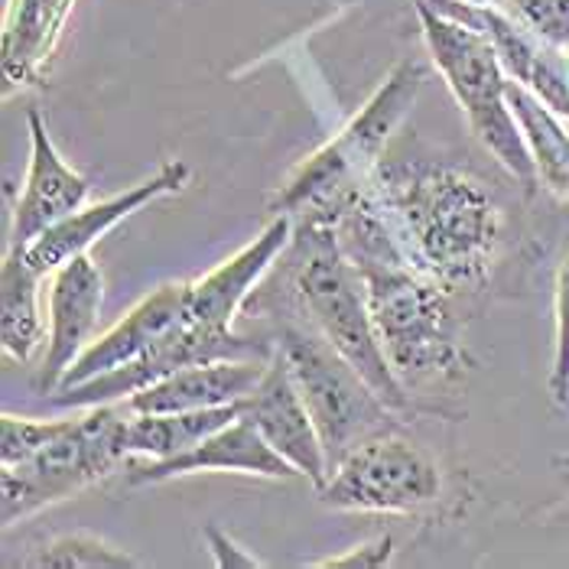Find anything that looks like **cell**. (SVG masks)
Instances as JSON below:
<instances>
[{
    "instance_id": "cell-10",
    "label": "cell",
    "mask_w": 569,
    "mask_h": 569,
    "mask_svg": "<svg viewBox=\"0 0 569 569\" xmlns=\"http://www.w3.org/2000/svg\"><path fill=\"white\" fill-rule=\"evenodd\" d=\"M101 270L86 254L56 267L52 290H49V346L37 391L56 395L69 375V368L79 361V355L91 346V332L98 326L101 312Z\"/></svg>"
},
{
    "instance_id": "cell-27",
    "label": "cell",
    "mask_w": 569,
    "mask_h": 569,
    "mask_svg": "<svg viewBox=\"0 0 569 569\" xmlns=\"http://www.w3.org/2000/svg\"><path fill=\"white\" fill-rule=\"evenodd\" d=\"M560 466H563V469H567V472H563V476H567V479H569V456H567V459H560Z\"/></svg>"
},
{
    "instance_id": "cell-5",
    "label": "cell",
    "mask_w": 569,
    "mask_h": 569,
    "mask_svg": "<svg viewBox=\"0 0 569 569\" xmlns=\"http://www.w3.org/2000/svg\"><path fill=\"white\" fill-rule=\"evenodd\" d=\"M413 7L420 13L423 40L430 46L439 76L446 79L459 108L466 111L472 133L527 192H533L540 186V176L525 131L511 111L508 101L511 79L505 76V62L498 56L495 40L472 23L439 13L427 0H413Z\"/></svg>"
},
{
    "instance_id": "cell-4",
    "label": "cell",
    "mask_w": 569,
    "mask_h": 569,
    "mask_svg": "<svg viewBox=\"0 0 569 569\" xmlns=\"http://www.w3.org/2000/svg\"><path fill=\"white\" fill-rule=\"evenodd\" d=\"M423 82V62L407 59L395 66V72L346 124V131L329 140L322 150H316L303 167H297L267 202V209L273 216H290L297 221L336 224L365 196L391 133L403 121Z\"/></svg>"
},
{
    "instance_id": "cell-2",
    "label": "cell",
    "mask_w": 569,
    "mask_h": 569,
    "mask_svg": "<svg viewBox=\"0 0 569 569\" xmlns=\"http://www.w3.org/2000/svg\"><path fill=\"white\" fill-rule=\"evenodd\" d=\"M336 228L365 280L381 349L403 388L459 381L466 375V351L459 346V322L446 290L400 254L388 224L365 196Z\"/></svg>"
},
{
    "instance_id": "cell-16",
    "label": "cell",
    "mask_w": 569,
    "mask_h": 569,
    "mask_svg": "<svg viewBox=\"0 0 569 569\" xmlns=\"http://www.w3.org/2000/svg\"><path fill=\"white\" fill-rule=\"evenodd\" d=\"M263 368L267 361H258V358L189 365L128 397V410L131 413H179V410L238 403L241 397H248L258 388Z\"/></svg>"
},
{
    "instance_id": "cell-8",
    "label": "cell",
    "mask_w": 569,
    "mask_h": 569,
    "mask_svg": "<svg viewBox=\"0 0 569 569\" xmlns=\"http://www.w3.org/2000/svg\"><path fill=\"white\" fill-rule=\"evenodd\" d=\"M437 462L391 430L371 433L339 459L329 482L319 488L322 508L410 515L439 498Z\"/></svg>"
},
{
    "instance_id": "cell-12",
    "label": "cell",
    "mask_w": 569,
    "mask_h": 569,
    "mask_svg": "<svg viewBox=\"0 0 569 569\" xmlns=\"http://www.w3.org/2000/svg\"><path fill=\"white\" fill-rule=\"evenodd\" d=\"M27 124H30V167L23 179V192L10 209L13 244H33L52 224L76 216L88 199V179L59 157L40 111H30Z\"/></svg>"
},
{
    "instance_id": "cell-24",
    "label": "cell",
    "mask_w": 569,
    "mask_h": 569,
    "mask_svg": "<svg viewBox=\"0 0 569 569\" xmlns=\"http://www.w3.org/2000/svg\"><path fill=\"white\" fill-rule=\"evenodd\" d=\"M527 30H533L547 46H569V0H508Z\"/></svg>"
},
{
    "instance_id": "cell-18",
    "label": "cell",
    "mask_w": 569,
    "mask_h": 569,
    "mask_svg": "<svg viewBox=\"0 0 569 569\" xmlns=\"http://www.w3.org/2000/svg\"><path fill=\"white\" fill-rule=\"evenodd\" d=\"M43 277L27 258V244H10L0 267V339L3 351L17 361H30L43 342V319L37 307Z\"/></svg>"
},
{
    "instance_id": "cell-1",
    "label": "cell",
    "mask_w": 569,
    "mask_h": 569,
    "mask_svg": "<svg viewBox=\"0 0 569 569\" xmlns=\"http://www.w3.org/2000/svg\"><path fill=\"white\" fill-rule=\"evenodd\" d=\"M365 199L400 254L449 290H479L501 241V212L482 182L427 157H385Z\"/></svg>"
},
{
    "instance_id": "cell-23",
    "label": "cell",
    "mask_w": 569,
    "mask_h": 569,
    "mask_svg": "<svg viewBox=\"0 0 569 569\" xmlns=\"http://www.w3.org/2000/svg\"><path fill=\"white\" fill-rule=\"evenodd\" d=\"M62 423L66 420H37V417L3 413L0 417V466H13L33 456L40 446H46L62 430Z\"/></svg>"
},
{
    "instance_id": "cell-25",
    "label": "cell",
    "mask_w": 569,
    "mask_h": 569,
    "mask_svg": "<svg viewBox=\"0 0 569 569\" xmlns=\"http://www.w3.org/2000/svg\"><path fill=\"white\" fill-rule=\"evenodd\" d=\"M391 550H395V540L378 537L375 543L355 547L349 557H332V560H322L319 567H381L391 560Z\"/></svg>"
},
{
    "instance_id": "cell-19",
    "label": "cell",
    "mask_w": 569,
    "mask_h": 569,
    "mask_svg": "<svg viewBox=\"0 0 569 569\" xmlns=\"http://www.w3.org/2000/svg\"><path fill=\"white\" fill-rule=\"evenodd\" d=\"M241 417V400L206 410H179V413H133L128 423V449L131 456L160 462L189 452L202 439L219 433L221 427Z\"/></svg>"
},
{
    "instance_id": "cell-6",
    "label": "cell",
    "mask_w": 569,
    "mask_h": 569,
    "mask_svg": "<svg viewBox=\"0 0 569 569\" xmlns=\"http://www.w3.org/2000/svg\"><path fill=\"white\" fill-rule=\"evenodd\" d=\"M128 423L131 420H124V410L98 403L88 407L86 417L66 420L62 430L23 462L0 466L3 527L66 501L121 469L131 459Z\"/></svg>"
},
{
    "instance_id": "cell-13",
    "label": "cell",
    "mask_w": 569,
    "mask_h": 569,
    "mask_svg": "<svg viewBox=\"0 0 569 569\" xmlns=\"http://www.w3.org/2000/svg\"><path fill=\"white\" fill-rule=\"evenodd\" d=\"M189 182V167L182 160H170L160 167V173L140 186H133L128 192L114 196V199H104L98 206H88V209H79L76 216H69L66 221L52 224L49 231H43L33 244H27V258L30 263L40 270V273H49L56 267H62L66 261L86 254L88 244L98 241L108 228H114L118 221H124L133 212H140L147 202L153 199H163V196H176L182 192Z\"/></svg>"
},
{
    "instance_id": "cell-17",
    "label": "cell",
    "mask_w": 569,
    "mask_h": 569,
    "mask_svg": "<svg viewBox=\"0 0 569 569\" xmlns=\"http://www.w3.org/2000/svg\"><path fill=\"white\" fill-rule=\"evenodd\" d=\"M76 0H10L3 13V79L7 91L40 86Z\"/></svg>"
},
{
    "instance_id": "cell-26",
    "label": "cell",
    "mask_w": 569,
    "mask_h": 569,
    "mask_svg": "<svg viewBox=\"0 0 569 569\" xmlns=\"http://www.w3.org/2000/svg\"><path fill=\"white\" fill-rule=\"evenodd\" d=\"M206 540H209V547H212V553H216V563L219 567H261V560L258 557H251V553H244L231 537H224L219 527H206Z\"/></svg>"
},
{
    "instance_id": "cell-20",
    "label": "cell",
    "mask_w": 569,
    "mask_h": 569,
    "mask_svg": "<svg viewBox=\"0 0 569 569\" xmlns=\"http://www.w3.org/2000/svg\"><path fill=\"white\" fill-rule=\"evenodd\" d=\"M508 101L533 153L540 182L569 202V124H563L550 104H543L530 88L515 79L508 82Z\"/></svg>"
},
{
    "instance_id": "cell-7",
    "label": "cell",
    "mask_w": 569,
    "mask_h": 569,
    "mask_svg": "<svg viewBox=\"0 0 569 569\" xmlns=\"http://www.w3.org/2000/svg\"><path fill=\"white\" fill-rule=\"evenodd\" d=\"M277 355L290 368L297 391L307 400L309 417L329 459V472L351 446L388 430L391 410L316 329L283 326L277 336Z\"/></svg>"
},
{
    "instance_id": "cell-22",
    "label": "cell",
    "mask_w": 569,
    "mask_h": 569,
    "mask_svg": "<svg viewBox=\"0 0 569 569\" xmlns=\"http://www.w3.org/2000/svg\"><path fill=\"white\" fill-rule=\"evenodd\" d=\"M553 322H557V336H553L550 397L560 407H569V254L560 263L553 283Z\"/></svg>"
},
{
    "instance_id": "cell-21",
    "label": "cell",
    "mask_w": 569,
    "mask_h": 569,
    "mask_svg": "<svg viewBox=\"0 0 569 569\" xmlns=\"http://www.w3.org/2000/svg\"><path fill=\"white\" fill-rule=\"evenodd\" d=\"M33 567L49 569H128L137 567V560L128 557L124 550L91 537V533H69L56 537L46 543L43 553L33 557Z\"/></svg>"
},
{
    "instance_id": "cell-11",
    "label": "cell",
    "mask_w": 569,
    "mask_h": 569,
    "mask_svg": "<svg viewBox=\"0 0 569 569\" xmlns=\"http://www.w3.org/2000/svg\"><path fill=\"white\" fill-rule=\"evenodd\" d=\"M131 485L170 482L179 476L196 472H241V476H263V479H297L300 472L258 433V427L244 417L221 427L219 433L202 439L189 452L160 459V462H133L124 469Z\"/></svg>"
},
{
    "instance_id": "cell-14",
    "label": "cell",
    "mask_w": 569,
    "mask_h": 569,
    "mask_svg": "<svg viewBox=\"0 0 569 569\" xmlns=\"http://www.w3.org/2000/svg\"><path fill=\"white\" fill-rule=\"evenodd\" d=\"M192 303V283H163L150 297H143L137 307L98 342H91L79 361L69 368L62 388H76L82 381H91L98 375H108L121 365H131L150 346H157L167 332H173L182 319H189Z\"/></svg>"
},
{
    "instance_id": "cell-9",
    "label": "cell",
    "mask_w": 569,
    "mask_h": 569,
    "mask_svg": "<svg viewBox=\"0 0 569 569\" xmlns=\"http://www.w3.org/2000/svg\"><path fill=\"white\" fill-rule=\"evenodd\" d=\"M241 417L251 420L261 433L300 476L316 485V491L329 482V459L322 449L319 430L309 417L303 395L297 391L290 368L273 351L263 368V378L248 397H241Z\"/></svg>"
},
{
    "instance_id": "cell-15",
    "label": "cell",
    "mask_w": 569,
    "mask_h": 569,
    "mask_svg": "<svg viewBox=\"0 0 569 569\" xmlns=\"http://www.w3.org/2000/svg\"><path fill=\"white\" fill-rule=\"evenodd\" d=\"M290 238H293V219L277 216L263 228L261 238H254L234 258H228L212 273L196 280L192 283V303H189L192 322L206 332L228 336L234 312L244 307L251 287L267 273V267L290 248Z\"/></svg>"
},
{
    "instance_id": "cell-3",
    "label": "cell",
    "mask_w": 569,
    "mask_h": 569,
    "mask_svg": "<svg viewBox=\"0 0 569 569\" xmlns=\"http://www.w3.org/2000/svg\"><path fill=\"white\" fill-rule=\"evenodd\" d=\"M297 224V238H290L293 293L307 312L309 326L371 385V391L381 397L388 410L410 413V391L403 388L381 349L365 297V280L339 241V228L329 221Z\"/></svg>"
}]
</instances>
